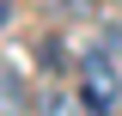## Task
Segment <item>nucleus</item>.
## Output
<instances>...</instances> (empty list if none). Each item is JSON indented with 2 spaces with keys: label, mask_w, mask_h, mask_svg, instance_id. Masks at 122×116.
<instances>
[{
  "label": "nucleus",
  "mask_w": 122,
  "mask_h": 116,
  "mask_svg": "<svg viewBox=\"0 0 122 116\" xmlns=\"http://www.w3.org/2000/svg\"><path fill=\"white\" fill-rule=\"evenodd\" d=\"M30 116H92L86 98H79V86H37V98H30Z\"/></svg>",
  "instance_id": "nucleus-2"
},
{
  "label": "nucleus",
  "mask_w": 122,
  "mask_h": 116,
  "mask_svg": "<svg viewBox=\"0 0 122 116\" xmlns=\"http://www.w3.org/2000/svg\"><path fill=\"white\" fill-rule=\"evenodd\" d=\"M73 79H79V98H86L92 116H116L122 110V73H116V43L104 49H86L73 61Z\"/></svg>",
  "instance_id": "nucleus-1"
},
{
  "label": "nucleus",
  "mask_w": 122,
  "mask_h": 116,
  "mask_svg": "<svg viewBox=\"0 0 122 116\" xmlns=\"http://www.w3.org/2000/svg\"><path fill=\"white\" fill-rule=\"evenodd\" d=\"M30 98H37V92H25V79H18L12 67H0V116H18Z\"/></svg>",
  "instance_id": "nucleus-3"
}]
</instances>
